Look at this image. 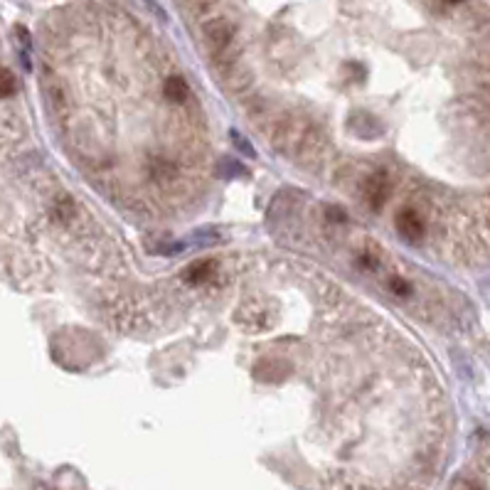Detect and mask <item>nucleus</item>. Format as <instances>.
I'll list each match as a JSON object with an SVG mask.
<instances>
[{
  "label": "nucleus",
  "mask_w": 490,
  "mask_h": 490,
  "mask_svg": "<svg viewBox=\"0 0 490 490\" xmlns=\"http://www.w3.org/2000/svg\"><path fill=\"white\" fill-rule=\"evenodd\" d=\"M202 40L207 47V55L214 59L219 69H227L229 64L239 62L241 45H239V30L229 18H207L202 25Z\"/></svg>",
  "instance_id": "f257e3e1"
},
{
  "label": "nucleus",
  "mask_w": 490,
  "mask_h": 490,
  "mask_svg": "<svg viewBox=\"0 0 490 490\" xmlns=\"http://www.w3.org/2000/svg\"><path fill=\"white\" fill-rule=\"evenodd\" d=\"M397 231L409 241H422L427 236V217L417 207H404L397 214Z\"/></svg>",
  "instance_id": "f03ea898"
},
{
  "label": "nucleus",
  "mask_w": 490,
  "mask_h": 490,
  "mask_svg": "<svg viewBox=\"0 0 490 490\" xmlns=\"http://www.w3.org/2000/svg\"><path fill=\"white\" fill-rule=\"evenodd\" d=\"M390 190H392L390 175H387L385 170H377L375 175H370L368 180H365V202H368L372 209H380L382 204H385L387 195H390Z\"/></svg>",
  "instance_id": "7ed1b4c3"
},
{
  "label": "nucleus",
  "mask_w": 490,
  "mask_h": 490,
  "mask_svg": "<svg viewBox=\"0 0 490 490\" xmlns=\"http://www.w3.org/2000/svg\"><path fill=\"white\" fill-rule=\"evenodd\" d=\"M214 269H217V264L209 261V259L192 264V266L185 271V281L187 283H204V281H209V278H212V273H214Z\"/></svg>",
  "instance_id": "20e7f679"
},
{
  "label": "nucleus",
  "mask_w": 490,
  "mask_h": 490,
  "mask_svg": "<svg viewBox=\"0 0 490 490\" xmlns=\"http://www.w3.org/2000/svg\"><path fill=\"white\" fill-rule=\"evenodd\" d=\"M165 96H168L173 104H185V101L190 99V87H187L182 77H170L168 82H165Z\"/></svg>",
  "instance_id": "39448f33"
},
{
  "label": "nucleus",
  "mask_w": 490,
  "mask_h": 490,
  "mask_svg": "<svg viewBox=\"0 0 490 490\" xmlns=\"http://www.w3.org/2000/svg\"><path fill=\"white\" fill-rule=\"evenodd\" d=\"M217 3L219 0H185V8L197 18H209V13L217 8Z\"/></svg>",
  "instance_id": "423d86ee"
},
{
  "label": "nucleus",
  "mask_w": 490,
  "mask_h": 490,
  "mask_svg": "<svg viewBox=\"0 0 490 490\" xmlns=\"http://www.w3.org/2000/svg\"><path fill=\"white\" fill-rule=\"evenodd\" d=\"M390 291L395 296H400V298H407V296L412 293V283H409L407 278H402V276H392L390 278Z\"/></svg>",
  "instance_id": "0eeeda50"
},
{
  "label": "nucleus",
  "mask_w": 490,
  "mask_h": 490,
  "mask_svg": "<svg viewBox=\"0 0 490 490\" xmlns=\"http://www.w3.org/2000/svg\"><path fill=\"white\" fill-rule=\"evenodd\" d=\"M13 91H15V79H13V74H10L8 69H0V99L10 96Z\"/></svg>",
  "instance_id": "6e6552de"
},
{
  "label": "nucleus",
  "mask_w": 490,
  "mask_h": 490,
  "mask_svg": "<svg viewBox=\"0 0 490 490\" xmlns=\"http://www.w3.org/2000/svg\"><path fill=\"white\" fill-rule=\"evenodd\" d=\"M231 138H234V145L241 150V153H244V155H254V148H251V145H246V143H244V138H241L236 131H231Z\"/></svg>",
  "instance_id": "1a4fd4ad"
},
{
  "label": "nucleus",
  "mask_w": 490,
  "mask_h": 490,
  "mask_svg": "<svg viewBox=\"0 0 490 490\" xmlns=\"http://www.w3.org/2000/svg\"><path fill=\"white\" fill-rule=\"evenodd\" d=\"M325 214L333 219V222H345V219H348V217H345V212H343L340 207H335V204H330V207L325 209Z\"/></svg>",
  "instance_id": "9d476101"
},
{
  "label": "nucleus",
  "mask_w": 490,
  "mask_h": 490,
  "mask_svg": "<svg viewBox=\"0 0 490 490\" xmlns=\"http://www.w3.org/2000/svg\"><path fill=\"white\" fill-rule=\"evenodd\" d=\"M446 3H451V5H459V3H463V0H446Z\"/></svg>",
  "instance_id": "9b49d317"
}]
</instances>
